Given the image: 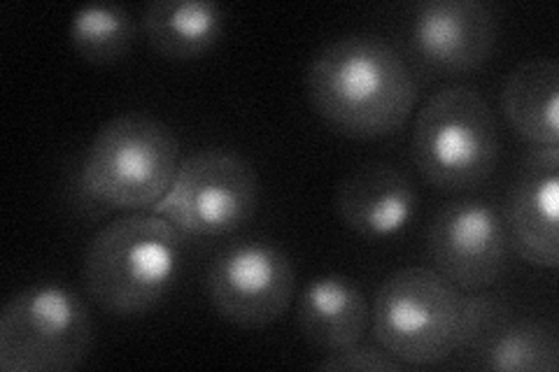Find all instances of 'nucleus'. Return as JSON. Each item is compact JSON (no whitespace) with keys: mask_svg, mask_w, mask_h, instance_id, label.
<instances>
[{"mask_svg":"<svg viewBox=\"0 0 559 372\" xmlns=\"http://www.w3.org/2000/svg\"><path fill=\"white\" fill-rule=\"evenodd\" d=\"M501 108L532 147H559V63L546 57L518 63L503 82Z\"/></svg>","mask_w":559,"mask_h":372,"instance_id":"nucleus-15","label":"nucleus"},{"mask_svg":"<svg viewBox=\"0 0 559 372\" xmlns=\"http://www.w3.org/2000/svg\"><path fill=\"white\" fill-rule=\"evenodd\" d=\"M559 149L534 147L524 158L506 205L511 250L534 268L559 263Z\"/></svg>","mask_w":559,"mask_h":372,"instance_id":"nucleus-12","label":"nucleus"},{"mask_svg":"<svg viewBox=\"0 0 559 372\" xmlns=\"http://www.w3.org/2000/svg\"><path fill=\"white\" fill-rule=\"evenodd\" d=\"M474 351L476 368L497 372H557V333L532 319H513L495 293L466 291L462 347Z\"/></svg>","mask_w":559,"mask_h":372,"instance_id":"nucleus-11","label":"nucleus"},{"mask_svg":"<svg viewBox=\"0 0 559 372\" xmlns=\"http://www.w3.org/2000/svg\"><path fill=\"white\" fill-rule=\"evenodd\" d=\"M314 112L336 131L378 140L406 127L417 103L408 61L384 38L349 33L326 43L306 70Z\"/></svg>","mask_w":559,"mask_h":372,"instance_id":"nucleus-1","label":"nucleus"},{"mask_svg":"<svg viewBox=\"0 0 559 372\" xmlns=\"http://www.w3.org/2000/svg\"><path fill=\"white\" fill-rule=\"evenodd\" d=\"M207 296L224 322L240 328L271 326L294 303V261L273 242L226 247L210 265Z\"/></svg>","mask_w":559,"mask_h":372,"instance_id":"nucleus-8","label":"nucleus"},{"mask_svg":"<svg viewBox=\"0 0 559 372\" xmlns=\"http://www.w3.org/2000/svg\"><path fill=\"white\" fill-rule=\"evenodd\" d=\"M92 345L90 308L59 281L16 291L0 312L3 372H70L86 361Z\"/></svg>","mask_w":559,"mask_h":372,"instance_id":"nucleus-6","label":"nucleus"},{"mask_svg":"<svg viewBox=\"0 0 559 372\" xmlns=\"http://www.w3.org/2000/svg\"><path fill=\"white\" fill-rule=\"evenodd\" d=\"M497 33V14L480 0H423L411 14L408 45L431 73L460 75L489 59Z\"/></svg>","mask_w":559,"mask_h":372,"instance_id":"nucleus-10","label":"nucleus"},{"mask_svg":"<svg viewBox=\"0 0 559 372\" xmlns=\"http://www.w3.org/2000/svg\"><path fill=\"white\" fill-rule=\"evenodd\" d=\"M371 324L369 298L355 279L329 273L310 279L296 303V326L312 347L336 351L364 340Z\"/></svg>","mask_w":559,"mask_h":372,"instance_id":"nucleus-14","label":"nucleus"},{"mask_svg":"<svg viewBox=\"0 0 559 372\" xmlns=\"http://www.w3.org/2000/svg\"><path fill=\"white\" fill-rule=\"evenodd\" d=\"M257 207L259 177L248 158L207 147L182 158L152 212L187 238H222L248 224Z\"/></svg>","mask_w":559,"mask_h":372,"instance_id":"nucleus-7","label":"nucleus"},{"mask_svg":"<svg viewBox=\"0 0 559 372\" xmlns=\"http://www.w3.org/2000/svg\"><path fill=\"white\" fill-rule=\"evenodd\" d=\"M140 28L156 55L194 61L222 40L226 12L213 0H154L145 8Z\"/></svg>","mask_w":559,"mask_h":372,"instance_id":"nucleus-16","label":"nucleus"},{"mask_svg":"<svg viewBox=\"0 0 559 372\" xmlns=\"http://www.w3.org/2000/svg\"><path fill=\"white\" fill-rule=\"evenodd\" d=\"M413 161L441 191H468L487 182L499 164V127L474 86L450 84L431 94L413 123Z\"/></svg>","mask_w":559,"mask_h":372,"instance_id":"nucleus-4","label":"nucleus"},{"mask_svg":"<svg viewBox=\"0 0 559 372\" xmlns=\"http://www.w3.org/2000/svg\"><path fill=\"white\" fill-rule=\"evenodd\" d=\"M419 196L411 177L392 164L369 161L345 175L336 189V212L353 233L390 240L417 215Z\"/></svg>","mask_w":559,"mask_h":372,"instance_id":"nucleus-13","label":"nucleus"},{"mask_svg":"<svg viewBox=\"0 0 559 372\" xmlns=\"http://www.w3.org/2000/svg\"><path fill=\"white\" fill-rule=\"evenodd\" d=\"M187 236L154 212H127L105 224L86 244V296L115 316L159 308L185 271Z\"/></svg>","mask_w":559,"mask_h":372,"instance_id":"nucleus-2","label":"nucleus"},{"mask_svg":"<svg viewBox=\"0 0 559 372\" xmlns=\"http://www.w3.org/2000/svg\"><path fill=\"white\" fill-rule=\"evenodd\" d=\"M138 24L124 5H84L68 22V43L75 55L96 65L124 59L135 45Z\"/></svg>","mask_w":559,"mask_h":372,"instance_id":"nucleus-17","label":"nucleus"},{"mask_svg":"<svg viewBox=\"0 0 559 372\" xmlns=\"http://www.w3.org/2000/svg\"><path fill=\"white\" fill-rule=\"evenodd\" d=\"M466 291L427 265H408L373 298L376 343L404 365H433L462 347Z\"/></svg>","mask_w":559,"mask_h":372,"instance_id":"nucleus-5","label":"nucleus"},{"mask_svg":"<svg viewBox=\"0 0 559 372\" xmlns=\"http://www.w3.org/2000/svg\"><path fill=\"white\" fill-rule=\"evenodd\" d=\"M318 368L329 372H399L406 365L380 345H366L359 340L349 347L326 351L324 359L318 361Z\"/></svg>","mask_w":559,"mask_h":372,"instance_id":"nucleus-18","label":"nucleus"},{"mask_svg":"<svg viewBox=\"0 0 559 372\" xmlns=\"http://www.w3.org/2000/svg\"><path fill=\"white\" fill-rule=\"evenodd\" d=\"M427 247L433 268L462 291L492 287L511 252L501 212L483 199L445 203L429 226Z\"/></svg>","mask_w":559,"mask_h":372,"instance_id":"nucleus-9","label":"nucleus"},{"mask_svg":"<svg viewBox=\"0 0 559 372\" xmlns=\"http://www.w3.org/2000/svg\"><path fill=\"white\" fill-rule=\"evenodd\" d=\"M182 161L180 143L164 121L127 112L105 121L86 147L78 184L96 205L152 212Z\"/></svg>","mask_w":559,"mask_h":372,"instance_id":"nucleus-3","label":"nucleus"}]
</instances>
